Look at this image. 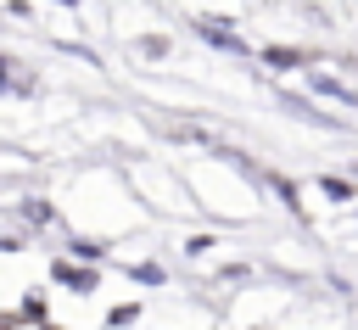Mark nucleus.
<instances>
[{
  "label": "nucleus",
  "instance_id": "nucleus-1",
  "mask_svg": "<svg viewBox=\"0 0 358 330\" xmlns=\"http://www.w3.org/2000/svg\"><path fill=\"white\" fill-rule=\"evenodd\" d=\"M56 280L73 285V291H90V285H95V268H67V263H56Z\"/></svg>",
  "mask_w": 358,
  "mask_h": 330
},
{
  "label": "nucleus",
  "instance_id": "nucleus-2",
  "mask_svg": "<svg viewBox=\"0 0 358 330\" xmlns=\"http://www.w3.org/2000/svg\"><path fill=\"white\" fill-rule=\"evenodd\" d=\"M201 34H207V45H224V50H241V39L224 28V22H201Z\"/></svg>",
  "mask_w": 358,
  "mask_h": 330
},
{
  "label": "nucleus",
  "instance_id": "nucleus-3",
  "mask_svg": "<svg viewBox=\"0 0 358 330\" xmlns=\"http://www.w3.org/2000/svg\"><path fill=\"white\" fill-rule=\"evenodd\" d=\"M313 89H324V95H336V101H358V95H352V89H341L336 78H313Z\"/></svg>",
  "mask_w": 358,
  "mask_h": 330
},
{
  "label": "nucleus",
  "instance_id": "nucleus-4",
  "mask_svg": "<svg viewBox=\"0 0 358 330\" xmlns=\"http://www.w3.org/2000/svg\"><path fill=\"white\" fill-rule=\"evenodd\" d=\"M302 50H268V67H296Z\"/></svg>",
  "mask_w": 358,
  "mask_h": 330
},
{
  "label": "nucleus",
  "instance_id": "nucleus-5",
  "mask_svg": "<svg viewBox=\"0 0 358 330\" xmlns=\"http://www.w3.org/2000/svg\"><path fill=\"white\" fill-rule=\"evenodd\" d=\"M73 257H78V263H95L101 246H95V241H73Z\"/></svg>",
  "mask_w": 358,
  "mask_h": 330
},
{
  "label": "nucleus",
  "instance_id": "nucleus-6",
  "mask_svg": "<svg viewBox=\"0 0 358 330\" xmlns=\"http://www.w3.org/2000/svg\"><path fill=\"white\" fill-rule=\"evenodd\" d=\"M324 196H336V201H347V196H352V185H347V179H324Z\"/></svg>",
  "mask_w": 358,
  "mask_h": 330
},
{
  "label": "nucleus",
  "instance_id": "nucleus-7",
  "mask_svg": "<svg viewBox=\"0 0 358 330\" xmlns=\"http://www.w3.org/2000/svg\"><path fill=\"white\" fill-rule=\"evenodd\" d=\"M22 213H28V224H50V207H45V201H28Z\"/></svg>",
  "mask_w": 358,
  "mask_h": 330
},
{
  "label": "nucleus",
  "instance_id": "nucleus-8",
  "mask_svg": "<svg viewBox=\"0 0 358 330\" xmlns=\"http://www.w3.org/2000/svg\"><path fill=\"white\" fill-rule=\"evenodd\" d=\"M6 84H11V78H6V62H0V89H6Z\"/></svg>",
  "mask_w": 358,
  "mask_h": 330
},
{
  "label": "nucleus",
  "instance_id": "nucleus-9",
  "mask_svg": "<svg viewBox=\"0 0 358 330\" xmlns=\"http://www.w3.org/2000/svg\"><path fill=\"white\" fill-rule=\"evenodd\" d=\"M62 6H78V0H62Z\"/></svg>",
  "mask_w": 358,
  "mask_h": 330
}]
</instances>
